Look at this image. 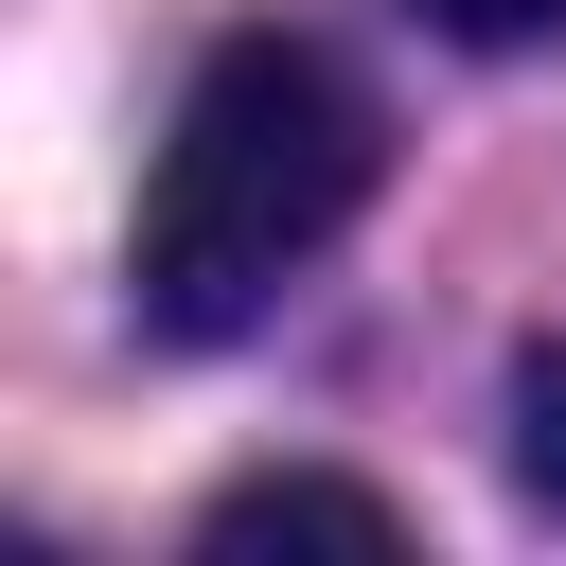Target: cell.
<instances>
[{
	"mask_svg": "<svg viewBox=\"0 0 566 566\" xmlns=\"http://www.w3.org/2000/svg\"><path fill=\"white\" fill-rule=\"evenodd\" d=\"M371 195V106L318 35H212L177 124H159V177H142V248H124V301L142 336L212 354L248 336Z\"/></svg>",
	"mask_w": 566,
	"mask_h": 566,
	"instance_id": "cell-1",
	"label": "cell"
},
{
	"mask_svg": "<svg viewBox=\"0 0 566 566\" xmlns=\"http://www.w3.org/2000/svg\"><path fill=\"white\" fill-rule=\"evenodd\" d=\"M195 548L230 566V548H354V566H389L407 548V513L389 495H354V478H248V495H212L195 513Z\"/></svg>",
	"mask_w": 566,
	"mask_h": 566,
	"instance_id": "cell-2",
	"label": "cell"
},
{
	"mask_svg": "<svg viewBox=\"0 0 566 566\" xmlns=\"http://www.w3.org/2000/svg\"><path fill=\"white\" fill-rule=\"evenodd\" d=\"M513 478H531V513H566V354L513 371Z\"/></svg>",
	"mask_w": 566,
	"mask_h": 566,
	"instance_id": "cell-3",
	"label": "cell"
},
{
	"mask_svg": "<svg viewBox=\"0 0 566 566\" xmlns=\"http://www.w3.org/2000/svg\"><path fill=\"white\" fill-rule=\"evenodd\" d=\"M442 35H478V53H513V35H566V0H424Z\"/></svg>",
	"mask_w": 566,
	"mask_h": 566,
	"instance_id": "cell-4",
	"label": "cell"
}]
</instances>
